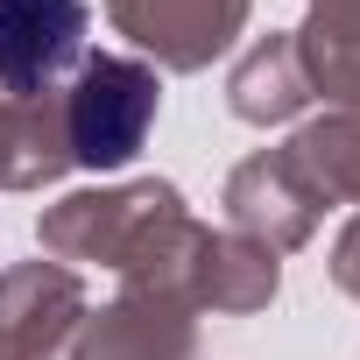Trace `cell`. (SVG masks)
<instances>
[{
  "mask_svg": "<svg viewBox=\"0 0 360 360\" xmlns=\"http://www.w3.org/2000/svg\"><path fill=\"white\" fill-rule=\"evenodd\" d=\"M155 99H162V85H155L148 64L85 57L78 64V92H71V148H78V162H92V169L127 162L148 141V127H155Z\"/></svg>",
  "mask_w": 360,
  "mask_h": 360,
  "instance_id": "cell-1",
  "label": "cell"
},
{
  "mask_svg": "<svg viewBox=\"0 0 360 360\" xmlns=\"http://www.w3.org/2000/svg\"><path fill=\"white\" fill-rule=\"evenodd\" d=\"M85 0H0V92L29 99L85 64Z\"/></svg>",
  "mask_w": 360,
  "mask_h": 360,
  "instance_id": "cell-2",
  "label": "cell"
}]
</instances>
